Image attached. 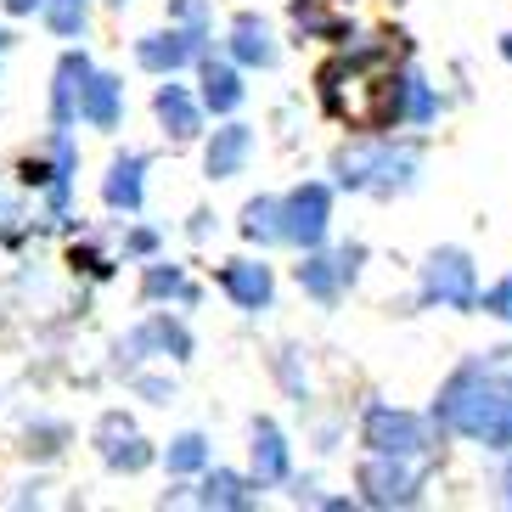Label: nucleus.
<instances>
[{"label":"nucleus","mask_w":512,"mask_h":512,"mask_svg":"<svg viewBox=\"0 0 512 512\" xmlns=\"http://www.w3.org/2000/svg\"><path fill=\"white\" fill-rule=\"evenodd\" d=\"M479 254L467 242H434L428 254L417 259V276H411V316L417 310H445V316H479Z\"/></svg>","instance_id":"nucleus-5"},{"label":"nucleus","mask_w":512,"mask_h":512,"mask_svg":"<svg viewBox=\"0 0 512 512\" xmlns=\"http://www.w3.org/2000/svg\"><path fill=\"white\" fill-rule=\"evenodd\" d=\"M0 51H12V29H0Z\"/></svg>","instance_id":"nucleus-39"},{"label":"nucleus","mask_w":512,"mask_h":512,"mask_svg":"<svg viewBox=\"0 0 512 512\" xmlns=\"http://www.w3.org/2000/svg\"><path fill=\"white\" fill-rule=\"evenodd\" d=\"M355 451H377V456H411V462H434L445 467L451 439L428 417V406H400L389 394H366L355 406Z\"/></svg>","instance_id":"nucleus-3"},{"label":"nucleus","mask_w":512,"mask_h":512,"mask_svg":"<svg viewBox=\"0 0 512 512\" xmlns=\"http://www.w3.org/2000/svg\"><path fill=\"white\" fill-rule=\"evenodd\" d=\"M0 6H6L12 17H34V12H46V0H0Z\"/></svg>","instance_id":"nucleus-37"},{"label":"nucleus","mask_w":512,"mask_h":512,"mask_svg":"<svg viewBox=\"0 0 512 512\" xmlns=\"http://www.w3.org/2000/svg\"><path fill=\"white\" fill-rule=\"evenodd\" d=\"M197 96L209 107V119H237L242 107H248V68L214 46L209 57L197 62Z\"/></svg>","instance_id":"nucleus-20"},{"label":"nucleus","mask_w":512,"mask_h":512,"mask_svg":"<svg viewBox=\"0 0 512 512\" xmlns=\"http://www.w3.org/2000/svg\"><path fill=\"white\" fill-rule=\"evenodd\" d=\"M265 484L248 473V467H220L214 462L203 479H197V507L203 512H254V507H265Z\"/></svg>","instance_id":"nucleus-21"},{"label":"nucleus","mask_w":512,"mask_h":512,"mask_svg":"<svg viewBox=\"0 0 512 512\" xmlns=\"http://www.w3.org/2000/svg\"><path fill=\"white\" fill-rule=\"evenodd\" d=\"M141 304H169V310H186V316H192L197 304H203V282H197L186 265L158 254V259L141 265Z\"/></svg>","instance_id":"nucleus-22"},{"label":"nucleus","mask_w":512,"mask_h":512,"mask_svg":"<svg viewBox=\"0 0 512 512\" xmlns=\"http://www.w3.org/2000/svg\"><path fill=\"white\" fill-rule=\"evenodd\" d=\"M434 479H439L434 462L377 456V451H361V456H355V467H349V490L361 496L366 512H417V507H428Z\"/></svg>","instance_id":"nucleus-6"},{"label":"nucleus","mask_w":512,"mask_h":512,"mask_svg":"<svg viewBox=\"0 0 512 512\" xmlns=\"http://www.w3.org/2000/svg\"><path fill=\"white\" fill-rule=\"evenodd\" d=\"M271 383L293 411H316V372H310V349L304 344H276L271 349Z\"/></svg>","instance_id":"nucleus-24"},{"label":"nucleus","mask_w":512,"mask_h":512,"mask_svg":"<svg viewBox=\"0 0 512 512\" xmlns=\"http://www.w3.org/2000/svg\"><path fill=\"white\" fill-rule=\"evenodd\" d=\"M293 287H299L304 299L316 304V310H338V304L355 293L349 287V271L344 259H338V242H321V248H304L299 265H293Z\"/></svg>","instance_id":"nucleus-19"},{"label":"nucleus","mask_w":512,"mask_h":512,"mask_svg":"<svg viewBox=\"0 0 512 512\" xmlns=\"http://www.w3.org/2000/svg\"><path fill=\"white\" fill-rule=\"evenodd\" d=\"M40 23H46L57 40H85V29H91V0H46Z\"/></svg>","instance_id":"nucleus-28"},{"label":"nucleus","mask_w":512,"mask_h":512,"mask_svg":"<svg viewBox=\"0 0 512 512\" xmlns=\"http://www.w3.org/2000/svg\"><path fill=\"white\" fill-rule=\"evenodd\" d=\"M96 74V57L85 46H68L57 57V68H51V130H74V124H85V85H91Z\"/></svg>","instance_id":"nucleus-17"},{"label":"nucleus","mask_w":512,"mask_h":512,"mask_svg":"<svg viewBox=\"0 0 512 512\" xmlns=\"http://www.w3.org/2000/svg\"><path fill=\"white\" fill-rule=\"evenodd\" d=\"M209 51H214V23H164V29L136 34L130 57H136L141 74L169 79V74H186V68H197Z\"/></svg>","instance_id":"nucleus-9"},{"label":"nucleus","mask_w":512,"mask_h":512,"mask_svg":"<svg viewBox=\"0 0 512 512\" xmlns=\"http://www.w3.org/2000/svg\"><path fill=\"white\" fill-rule=\"evenodd\" d=\"M107 6H113V12H124V6H130V0H107Z\"/></svg>","instance_id":"nucleus-40"},{"label":"nucleus","mask_w":512,"mask_h":512,"mask_svg":"<svg viewBox=\"0 0 512 512\" xmlns=\"http://www.w3.org/2000/svg\"><path fill=\"white\" fill-rule=\"evenodd\" d=\"M147 175H152V152L119 147L107 158V175H102V209L136 220V214L147 209Z\"/></svg>","instance_id":"nucleus-18"},{"label":"nucleus","mask_w":512,"mask_h":512,"mask_svg":"<svg viewBox=\"0 0 512 512\" xmlns=\"http://www.w3.org/2000/svg\"><path fill=\"white\" fill-rule=\"evenodd\" d=\"M158 467H164L169 479H203V473L214 467V439L203 434V428H181V434L164 439Z\"/></svg>","instance_id":"nucleus-25"},{"label":"nucleus","mask_w":512,"mask_h":512,"mask_svg":"<svg viewBox=\"0 0 512 512\" xmlns=\"http://www.w3.org/2000/svg\"><path fill=\"white\" fill-rule=\"evenodd\" d=\"M220 51H226L231 62H242L248 74H276V68H282V34H276V23L265 12H254V6L231 12L226 34H220Z\"/></svg>","instance_id":"nucleus-12"},{"label":"nucleus","mask_w":512,"mask_h":512,"mask_svg":"<svg viewBox=\"0 0 512 512\" xmlns=\"http://www.w3.org/2000/svg\"><path fill=\"white\" fill-rule=\"evenodd\" d=\"M282 496H287V507L321 512V507H327V496H332V490H327V484H321V473H293V479H287V490H282Z\"/></svg>","instance_id":"nucleus-31"},{"label":"nucleus","mask_w":512,"mask_h":512,"mask_svg":"<svg viewBox=\"0 0 512 512\" xmlns=\"http://www.w3.org/2000/svg\"><path fill=\"white\" fill-rule=\"evenodd\" d=\"M327 175L344 197L406 203L428 181V136L422 130H349L327 152Z\"/></svg>","instance_id":"nucleus-2"},{"label":"nucleus","mask_w":512,"mask_h":512,"mask_svg":"<svg viewBox=\"0 0 512 512\" xmlns=\"http://www.w3.org/2000/svg\"><path fill=\"white\" fill-rule=\"evenodd\" d=\"M479 316L496 321L501 332H512V271L490 276V282L479 287Z\"/></svg>","instance_id":"nucleus-29"},{"label":"nucleus","mask_w":512,"mask_h":512,"mask_svg":"<svg viewBox=\"0 0 512 512\" xmlns=\"http://www.w3.org/2000/svg\"><path fill=\"white\" fill-rule=\"evenodd\" d=\"M259 158V130L242 119H214V130L203 136V175H209L214 186L220 181H237V175H248Z\"/></svg>","instance_id":"nucleus-15"},{"label":"nucleus","mask_w":512,"mask_h":512,"mask_svg":"<svg viewBox=\"0 0 512 512\" xmlns=\"http://www.w3.org/2000/svg\"><path fill=\"white\" fill-rule=\"evenodd\" d=\"M68 265H74V271H85L91 282H107V276L119 271V259L107 254V248H96V242H74V248H68Z\"/></svg>","instance_id":"nucleus-30"},{"label":"nucleus","mask_w":512,"mask_h":512,"mask_svg":"<svg viewBox=\"0 0 512 512\" xmlns=\"http://www.w3.org/2000/svg\"><path fill=\"white\" fill-rule=\"evenodd\" d=\"M91 445H96V456H102L107 473H124V479L147 473V467L158 462V456H164V445H152V439L141 434L136 417H130L124 406H113V411H102V417H96Z\"/></svg>","instance_id":"nucleus-11"},{"label":"nucleus","mask_w":512,"mask_h":512,"mask_svg":"<svg viewBox=\"0 0 512 512\" xmlns=\"http://www.w3.org/2000/svg\"><path fill=\"white\" fill-rule=\"evenodd\" d=\"M349 434H355V417L349 411H304V439H310V451L316 456H338L349 445Z\"/></svg>","instance_id":"nucleus-27"},{"label":"nucleus","mask_w":512,"mask_h":512,"mask_svg":"<svg viewBox=\"0 0 512 512\" xmlns=\"http://www.w3.org/2000/svg\"><path fill=\"white\" fill-rule=\"evenodd\" d=\"M445 107H451L445 85H434V74H428L417 57H400L377 74L366 130H422V136H428V130L445 119Z\"/></svg>","instance_id":"nucleus-4"},{"label":"nucleus","mask_w":512,"mask_h":512,"mask_svg":"<svg viewBox=\"0 0 512 512\" xmlns=\"http://www.w3.org/2000/svg\"><path fill=\"white\" fill-rule=\"evenodd\" d=\"M248 473H254L265 490H287V479L299 473L293 434H287L282 417H254L248 422Z\"/></svg>","instance_id":"nucleus-14"},{"label":"nucleus","mask_w":512,"mask_h":512,"mask_svg":"<svg viewBox=\"0 0 512 512\" xmlns=\"http://www.w3.org/2000/svg\"><path fill=\"white\" fill-rule=\"evenodd\" d=\"M484 496L496 501L501 512H512V451L490 456V473H484Z\"/></svg>","instance_id":"nucleus-34"},{"label":"nucleus","mask_w":512,"mask_h":512,"mask_svg":"<svg viewBox=\"0 0 512 512\" xmlns=\"http://www.w3.org/2000/svg\"><path fill=\"white\" fill-rule=\"evenodd\" d=\"M287 23H293V40H316L327 51L361 40V17L344 12V0H287Z\"/></svg>","instance_id":"nucleus-16"},{"label":"nucleus","mask_w":512,"mask_h":512,"mask_svg":"<svg viewBox=\"0 0 512 512\" xmlns=\"http://www.w3.org/2000/svg\"><path fill=\"white\" fill-rule=\"evenodd\" d=\"M158 254H164V231L158 226H124V259L130 265H147Z\"/></svg>","instance_id":"nucleus-33"},{"label":"nucleus","mask_w":512,"mask_h":512,"mask_svg":"<svg viewBox=\"0 0 512 512\" xmlns=\"http://www.w3.org/2000/svg\"><path fill=\"white\" fill-rule=\"evenodd\" d=\"M152 119H158L169 147H192V141L209 136V107H203L197 85H181V74L158 79V91H152Z\"/></svg>","instance_id":"nucleus-13"},{"label":"nucleus","mask_w":512,"mask_h":512,"mask_svg":"<svg viewBox=\"0 0 512 512\" xmlns=\"http://www.w3.org/2000/svg\"><path fill=\"white\" fill-rule=\"evenodd\" d=\"M192 355H197V332L186 327V310H169V304H158L152 316H141L130 332L113 338V372L119 377L141 372V366H158V361L186 366Z\"/></svg>","instance_id":"nucleus-7"},{"label":"nucleus","mask_w":512,"mask_h":512,"mask_svg":"<svg viewBox=\"0 0 512 512\" xmlns=\"http://www.w3.org/2000/svg\"><path fill=\"white\" fill-rule=\"evenodd\" d=\"M124 383H130V389H136L141 400H147V406H169V400H175V377H169V372H152V366L130 372Z\"/></svg>","instance_id":"nucleus-32"},{"label":"nucleus","mask_w":512,"mask_h":512,"mask_svg":"<svg viewBox=\"0 0 512 512\" xmlns=\"http://www.w3.org/2000/svg\"><path fill=\"white\" fill-rule=\"evenodd\" d=\"M237 237L259 254H276L287 248V226H282V192H254L237 209Z\"/></svg>","instance_id":"nucleus-23"},{"label":"nucleus","mask_w":512,"mask_h":512,"mask_svg":"<svg viewBox=\"0 0 512 512\" xmlns=\"http://www.w3.org/2000/svg\"><path fill=\"white\" fill-rule=\"evenodd\" d=\"M214 226H220V220H214V209H192V226H186V237H192V242H209Z\"/></svg>","instance_id":"nucleus-36"},{"label":"nucleus","mask_w":512,"mask_h":512,"mask_svg":"<svg viewBox=\"0 0 512 512\" xmlns=\"http://www.w3.org/2000/svg\"><path fill=\"white\" fill-rule=\"evenodd\" d=\"M496 57L512 68V29H501V34H496Z\"/></svg>","instance_id":"nucleus-38"},{"label":"nucleus","mask_w":512,"mask_h":512,"mask_svg":"<svg viewBox=\"0 0 512 512\" xmlns=\"http://www.w3.org/2000/svg\"><path fill=\"white\" fill-rule=\"evenodd\" d=\"M338 186L332 175H304L282 192V226H287V248L304 254V248H321L332 242V220H338Z\"/></svg>","instance_id":"nucleus-8"},{"label":"nucleus","mask_w":512,"mask_h":512,"mask_svg":"<svg viewBox=\"0 0 512 512\" xmlns=\"http://www.w3.org/2000/svg\"><path fill=\"white\" fill-rule=\"evenodd\" d=\"M124 79L119 74H107V68H96L91 74V85H85V124L91 130H102V136H113L124 124Z\"/></svg>","instance_id":"nucleus-26"},{"label":"nucleus","mask_w":512,"mask_h":512,"mask_svg":"<svg viewBox=\"0 0 512 512\" xmlns=\"http://www.w3.org/2000/svg\"><path fill=\"white\" fill-rule=\"evenodd\" d=\"M169 23H214V0H164Z\"/></svg>","instance_id":"nucleus-35"},{"label":"nucleus","mask_w":512,"mask_h":512,"mask_svg":"<svg viewBox=\"0 0 512 512\" xmlns=\"http://www.w3.org/2000/svg\"><path fill=\"white\" fill-rule=\"evenodd\" d=\"M214 287H220V299L237 310V316L259 321L276 310V293H282V282H276V265L265 254H231L214 265Z\"/></svg>","instance_id":"nucleus-10"},{"label":"nucleus","mask_w":512,"mask_h":512,"mask_svg":"<svg viewBox=\"0 0 512 512\" xmlns=\"http://www.w3.org/2000/svg\"><path fill=\"white\" fill-rule=\"evenodd\" d=\"M428 417L445 428L451 445L479 456L512 451V361L496 349H473L428 394Z\"/></svg>","instance_id":"nucleus-1"}]
</instances>
